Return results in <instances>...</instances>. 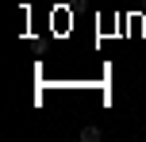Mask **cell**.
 Instances as JSON below:
<instances>
[{"label": "cell", "instance_id": "cell-1", "mask_svg": "<svg viewBox=\"0 0 146 142\" xmlns=\"http://www.w3.org/2000/svg\"><path fill=\"white\" fill-rule=\"evenodd\" d=\"M100 138H104L100 127H81V142H100Z\"/></svg>", "mask_w": 146, "mask_h": 142}]
</instances>
